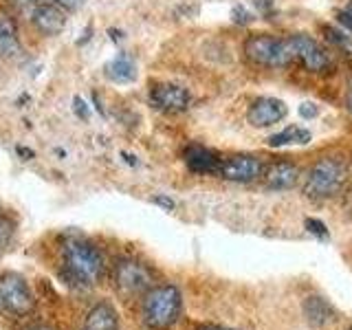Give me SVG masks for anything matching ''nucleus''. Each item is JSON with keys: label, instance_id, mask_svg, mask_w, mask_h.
I'll list each match as a JSON object with an SVG mask.
<instances>
[{"label": "nucleus", "instance_id": "f257e3e1", "mask_svg": "<svg viewBox=\"0 0 352 330\" xmlns=\"http://www.w3.org/2000/svg\"><path fill=\"white\" fill-rule=\"evenodd\" d=\"M64 267L73 280L84 286L99 284L106 271L102 251L84 238H71L64 242Z\"/></svg>", "mask_w": 352, "mask_h": 330}, {"label": "nucleus", "instance_id": "f03ea898", "mask_svg": "<svg viewBox=\"0 0 352 330\" xmlns=\"http://www.w3.org/2000/svg\"><path fill=\"white\" fill-rule=\"evenodd\" d=\"M181 308L183 297L176 286H154L143 300V322L152 330H165L176 324V319L181 317Z\"/></svg>", "mask_w": 352, "mask_h": 330}, {"label": "nucleus", "instance_id": "7ed1b4c3", "mask_svg": "<svg viewBox=\"0 0 352 330\" xmlns=\"http://www.w3.org/2000/svg\"><path fill=\"white\" fill-rule=\"evenodd\" d=\"M245 55L260 66H269V69H278V66H289L295 60V53L289 38L280 40L273 38L269 33H256L249 36L245 42Z\"/></svg>", "mask_w": 352, "mask_h": 330}, {"label": "nucleus", "instance_id": "20e7f679", "mask_svg": "<svg viewBox=\"0 0 352 330\" xmlns=\"http://www.w3.org/2000/svg\"><path fill=\"white\" fill-rule=\"evenodd\" d=\"M36 308V297L29 282L18 273L0 275V311L14 317L29 315Z\"/></svg>", "mask_w": 352, "mask_h": 330}, {"label": "nucleus", "instance_id": "39448f33", "mask_svg": "<svg viewBox=\"0 0 352 330\" xmlns=\"http://www.w3.org/2000/svg\"><path fill=\"white\" fill-rule=\"evenodd\" d=\"M341 183H344V168H341V163L335 159H322L308 172L304 192L311 198H328L339 192Z\"/></svg>", "mask_w": 352, "mask_h": 330}, {"label": "nucleus", "instance_id": "423d86ee", "mask_svg": "<svg viewBox=\"0 0 352 330\" xmlns=\"http://www.w3.org/2000/svg\"><path fill=\"white\" fill-rule=\"evenodd\" d=\"M113 280L115 286L126 295H137V293H146L152 289V271L137 260H117L115 269H113Z\"/></svg>", "mask_w": 352, "mask_h": 330}, {"label": "nucleus", "instance_id": "0eeeda50", "mask_svg": "<svg viewBox=\"0 0 352 330\" xmlns=\"http://www.w3.org/2000/svg\"><path fill=\"white\" fill-rule=\"evenodd\" d=\"M295 60H300L302 66L311 73H326L330 69V58L324 51V47L311 36H304V33H297V36L289 38Z\"/></svg>", "mask_w": 352, "mask_h": 330}, {"label": "nucleus", "instance_id": "6e6552de", "mask_svg": "<svg viewBox=\"0 0 352 330\" xmlns=\"http://www.w3.org/2000/svg\"><path fill=\"white\" fill-rule=\"evenodd\" d=\"M262 161L258 157H249V154H236V157L223 159L218 165V172L227 181L249 183L253 179L262 176Z\"/></svg>", "mask_w": 352, "mask_h": 330}, {"label": "nucleus", "instance_id": "1a4fd4ad", "mask_svg": "<svg viewBox=\"0 0 352 330\" xmlns=\"http://www.w3.org/2000/svg\"><path fill=\"white\" fill-rule=\"evenodd\" d=\"M289 113V108L282 99L275 97H258L247 110V119L253 128H269L273 124L282 121Z\"/></svg>", "mask_w": 352, "mask_h": 330}, {"label": "nucleus", "instance_id": "9d476101", "mask_svg": "<svg viewBox=\"0 0 352 330\" xmlns=\"http://www.w3.org/2000/svg\"><path fill=\"white\" fill-rule=\"evenodd\" d=\"M150 102L154 108L163 110V113H183L190 106L192 97L187 88L176 84H157L150 91Z\"/></svg>", "mask_w": 352, "mask_h": 330}, {"label": "nucleus", "instance_id": "9b49d317", "mask_svg": "<svg viewBox=\"0 0 352 330\" xmlns=\"http://www.w3.org/2000/svg\"><path fill=\"white\" fill-rule=\"evenodd\" d=\"M31 18L36 29L44 33V36H58L66 25L64 11L58 5H38Z\"/></svg>", "mask_w": 352, "mask_h": 330}, {"label": "nucleus", "instance_id": "f8f14e48", "mask_svg": "<svg viewBox=\"0 0 352 330\" xmlns=\"http://www.w3.org/2000/svg\"><path fill=\"white\" fill-rule=\"evenodd\" d=\"M82 330H119V315L113 304L99 302L88 311Z\"/></svg>", "mask_w": 352, "mask_h": 330}, {"label": "nucleus", "instance_id": "ddd939ff", "mask_svg": "<svg viewBox=\"0 0 352 330\" xmlns=\"http://www.w3.org/2000/svg\"><path fill=\"white\" fill-rule=\"evenodd\" d=\"M297 179H300V168L286 161L271 165L267 174H264V181H267L271 190H289L297 183Z\"/></svg>", "mask_w": 352, "mask_h": 330}, {"label": "nucleus", "instance_id": "4468645a", "mask_svg": "<svg viewBox=\"0 0 352 330\" xmlns=\"http://www.w3.org/2000/svg\"><path fill=\"white\" fill-rule=\"evenodd\" d=\"M223 159H218V154L207 150V148H190L185 152V163L187 168L196 174H216L218 172V165Z\"/></svg>", "mask_w": 352, "mask_h": 330}, {"label": "nucleus", "instance_id": "2eb2a0df", "mask_svg": "<svg viewBox=\"0 0 352 330\" xmlns=\"http://www.w3.org/2000/svg\"><path fill=\"white\" fill-rule=\"evenodd\" d=\"M106 77L117 84H130L137 80V64L128 53H121L106 66Z\"/></svg>", "mask_w": 352, "mask_h": 330}, {"label": "nucleus", "instance_id": "dca6fc26", "mask_svg": "<svg viewBox=\"0 0 352 330\" xmlns=\"http://www.w3.org/2000/svg\"><path fill=\"white\" fill-rule=\"evenodd\" d=\"M304 315L311 326H328L335 322V311L322 297H308L304 302Z\"/></svg>", "mask_w": 352, "mask_h": 330}, {"label": "nucleus", "instance_id": "f3484780", "mask_svg": "<svg viewBox=\"0 0 352 330\" xmlns=\"http://www.w3.org/2000/svg\"><path fill=\"white\" fill-rule=\"evenodd\" d=\"M311 141V130H306L302 126H289L284 128L278 135L269 137V146L282 148V146H306Z\"/></svg>", "mask_w": 352, "mask_h": 330}, {"label": "nucleus", "instance_id": "a211bd4d", "mask_svg": "<svg viewBox=\"0 0 352 330\" xmlns=\"http://www.w3.org/2000/svg\"><path fill=\"white\" fill-rule=\"evenodd\" d=\"M18 53V31L14 20L0 16V60H7Z\"/></svg>", "mask_w": 352, "mask_h": 330}, {"label": "nucleus", "instance_id": "6ab92c4d", "mask_svg": "<svg viewBox=\"0 0 352 330\" xmlns=\"http://www.w3.org/2000/svg\"><path fill=\"white\" fill-rule=\"evenodd\" d=\"M324 33H326V40H328L330 44H335L337 49H341L344 53L352 55V40H350V36H346L344 31L333 29V27H326Z\"/></svg>", "mask_w": 352, "mask_h": 330}, {"label": "nucleus", "instance_id": "aec40b11", "mask_svg": "<svg viewBox=\"0 0 352 330\" xmlns=\"http://www.w3.org/2000/svg\"><path fill=\"white\" fill-rule=\"evenodd\" d=\"M14 238V223H11L9 218H3L0 216V251L7 249V245Z\"/></svg>", "mask_w": 352, "mask_h": 330}, {"label": "nucleus", "instance_id": "412c9836", "mask_svg": "<svg viewBox=\"0 0 352 330\" xmlns=\"http://www.w3.org/2000/svg\"><path fill=\"white\" fill-rule=\"evenodd\" d=\"M306 229L311 231L313 236H317V238H326V236H328V229H326V225L322 223V220L308 218V220H306Z\"/></svg>", "mask_w": 352, "mask_h": 330}, {"label": "nucleus", "instance_id": "4be33fe9", "mask_svg": "<svg viewBox=\"0 0 352 330\" xmlns=\"http://www.w3.org/2000/svg\"><path fill=\"white\" fill-rule=\"evenodd\" d=\"M300 115H302L304 119H315V117L319 115V106L313 104V102H304V104L300 106Z\"/></svg>", "mask_w": 352, "mask_h": 330}, {"label": "nucleus", "instance_id": "5701e85b", "mask_svg": "<svg viewBox=\"0 0 352 330\" xmlns=\"http://www.w3.org/2000/svg\"><path fill=\"white\" fill-rule=\"evenodd\" d=\"M337 18H339L341 25H344L346 29H350V31H352V3H350L346 9H341L339 14H337Z\"/></svg>", "mask_w": 352, "mask_h": 330}, {"label": "nucleus", "instance_id": "b1692460", "mask_svg": "<svg viewBox=\"0 0 352 330\" xmlns=\"http://www.w3.org/2000/svg\"><path fill=\"white\" fill-rule=\"evenodd\" d=\"M55 5L62 9H77L84 5V0H55Z\"/></svg>", "mask_w": 352, "mask_h": 330}, {"label": "nucleus", "instance_id": "393cba45", "mask_svg": "<svg viewBox=\"0 0 352 330\" xmlns=\"http://www.w3.org/2000/svg\"><path fill=\"white\" fill-rule=\"evenodd\" d=\"M154 203H157V205H161V207H165V209H174V201H172V198L157 196V198H154Z\"/></svg>", "mask_w": 352, "mask_h": 330}, {"label": "nucleus", "instance_id": "a878e982", "mask_svg": "<svg viewBox=\"0 0 352 330\" xmlns=\"http://www.w3.org/2000/svg\"><path fill=\"white\" fill-rule=\"evenodd\" d=\"M346 106H348V110H350V113H352V84H350L348 93H346Z\"/></svg>", "mask_w": 352, "mask_h": 330}, {"label": "nucleus", "instance_id": "bb28decb", "mask_svg": "<svg viewBox=\"0 0 352 330\" xmlns=\"http://www.w3.org/2000/svg\"><path fill=\"white\" fill-rule=\"evenodd\" d=\"M27 330H53V328L47 326V324H33V326H29Z\"/></svg>", "mask_w": 352, "mask_h": 330}, {"label": "nucleus", "instance_id": "cd10ccee", "mask_svg": "<svg viewBox=\"0 0 352 330\" xmlns=\"http://www.w3.org/2000/svg\"><path fill=\"white\" fill-rule=\"evenodd\" d=\"M205 330H223V328H205Z\"/></svg>", "mask_w": 352, "mask_h": 330}, {"label": "nucleus", "instance_id": "c85d7f7f", "mask_svg": "<svg viewBox=\"0 0 352 330\" xmlns=\"http://www.w3.org/2000/svg\"><path fill=\"white\" fill-rule=\"evenodd\" d=\"M27 3H31V0H27Z\"/></svg>", "mask_w": 352, "mask_h": 330}]
</instances>
